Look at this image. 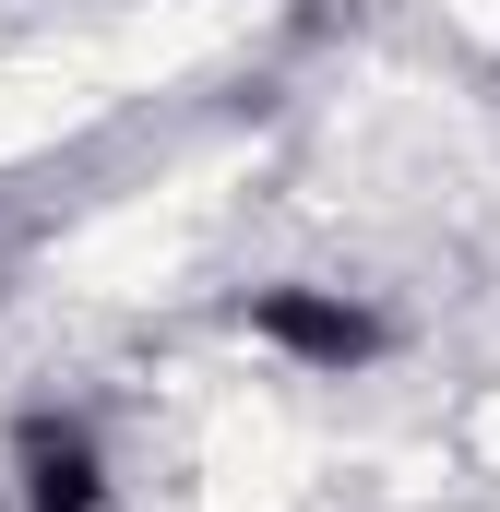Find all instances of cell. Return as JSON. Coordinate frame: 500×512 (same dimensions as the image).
Wrapping results in <instances>:
<instances>
[{"label": "cell", "instance_id": "1", "mask_svg": "<svg viewBox=\"0 0 500 512\" xmlns=\"http://www.w3.org/2000/svg\"><path fill=\"white\" fill-rule=\"evenodd\" d=\"M239 334H262L274 358H298V370H322V382H358V370L393 358V322H381L370 298H346V286H250Z\"/></svg>", "mask_w": 500, "mask_h": 512}, {"label": "cell", "instance_id": "2", "mask_svg": "<svg viewBox=\"0 0 500 512\" xmlns=\"http://www.w3.org/2000/svg\"><path fill=\"white\" fill-rule=\"evenodd\" d=\"M12 501L24 512H108V441L84 405H24L12 417Z\"/></svg>", "mask_w": 500, "mask_h": 512}]
</instances>
